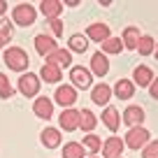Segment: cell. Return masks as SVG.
<instances>
[{
	"instance_id": "1",
	"label": "cell",
	"mask_w": 158,
	"mask_h": 158,
	"mask_svg": "<svg viewBox=\"0 0 158 158\" xmlns=\"http://www.w3.org/2000/svg\"><path fill=\"white\" fill-rule=\"evenodd\" d=\"M5 63H7L10 70L23 74L28 70V54L21 47H10V49H5Z\"/></svg>"
},
{
	"instance_id": "2",
	"label": "cell",
	"mask_w": 158,
	"mask_h": 158,
	"mask_svg": "<svg viewBox=\"0 0 158 158\" xmlns=\"http://www.w3.org/2000/svg\"><path fill=\"white\" fill-rule=\"evenodd\" d=\"M12 19H14L16 26L28 28V26H33L35 19H37V7L30 5V2H19V5L14 7V12H12Z\"/></svg>"
},
{
	"instance_id": "3",
	"label": "cell",
	"mask_w": 158,
	"mask_h": 158,
	"mask_svg": "<svg viewBox=\"0 0 158 158\" xmlns=\"http://www.w3.org/2000/svg\"><path fill=\"white\" fill-rule=\"evenodd\" d=\"M151 135H149V130L144 128V126H137V128H130L128 133H126V139H123V144L128 149H144L149 142H151Z\"/></svg>"
},
{
	"instance_id": "4",
	"label": "cell",
	"mask_w": 158,
	"mask_h": 158,
	"mask_svg": "<svg viewBox=\"0 0 158 158\" xmlns=\"http://www.w3.org/2000/svg\"><path fill=\"white\" fill-rule=\"evenodd\" d=\"M19 93L23 98H35L40 93V77L33 72H23L19 77Z\"/></svg>"
},
{
	"instance_id": "5",
	"label": "cell",
	"mask_w": 158,
	"mask_h": 158,
	"mask_svg": "<svg viewBox=\"0 0 158 158\" xmlns=\"http://www.w3.org/2000/svg\"><path fill=\"white\" fill-rule=\"evenodd\" d=\"M54 100L60 105V107H72L74 102H77V89L74 86H70V84H60L58 89H56V93H54Z\"/></svg>"
},
{
	"instance_id": "6",
	"label": "cell",
	"mask_w": 158,
	"mask_h": 158,
	"mask_svg": "<svg viewBox=\"0 0 158 158\" xmlns=\"http://www.w3.org/2000/svg\"><path fill=\"white\" fill-rule=\"evenodd\" d=\"M91 70H86V68H81V65H74V68H70V81H72V86L74 89H89L91 86Z\"/></svg>"
},
{
	"instance_id": "7",
	"label": "cell",
	"mask_w": 158,
	"mask_h": 158,
	"mask_svg": "<svg viewBox=\"0 0 158 158\" xmlns=\"http://www.w3.org/2000/svg\"><path fill=\"white\" fill-rule=\"evenodd\" d=\"M121 121L128 123L130 128H137V126L144 123V109L139 107V105H130V107H126V112L121 114Z\"/></svg>"
},
{
	"instance_id": "8",
	"label": "cell",
	"mask_w": 158,
	"mask_h": 158,
	"mask_svg": "<svg viewBox=\"0 0 158 158\" xmlns=\"http://www.w3.org/2000/svg\"><path fill=\"white\" fill-rule=\"evenodd\" d=\"M102 123H105V128L107 130H112V133H116L118 130V126L123 123V121H121V112H118L116 107H112V105H107V107L102 109Z\"/></svg>"
},
{
	"instance_id": "9",
	"label": "cell",
	"mask_w": 158,
	"mask_h": 158,
	"mask_svg": "<svg viewBox=\"0 0 158 158\" xmlns=\"http://www.w3.org/2000/svg\"><path fill=\"white\" fill-rule=\"evenodd\" d=\"M123 139L118 137V135H114V137H109L107 142H102V156L105 158H121V153H123Z\"/></svg>"
},
{
	"instance_id": "10",
	"label": "cell",
	"mask_w": 158,
	"mask_h": 158,
	"mask_svg": "<svg viewBox=\"0 0 158 158\" xmlns=\"http://www.w3.org/2000/svg\"><path fill=\"white\" fill-rule=\"evenodd\" d=\"M33 112H35V116L37 118H42V121H49L51 116H54V102H51L49 98H37L33 102Z\"/></svg>"
},
{
	"instance_id": "11",
	"label": "cell",
	"mask_w": 158,
	"mask_h": 158,
	"mask_svg": "<svg viewBox=\"0 0 158 158\" xmlns=\"http://www.w3.org/2000/svg\"><path fill=\"white\" fill-rule=\"evenodd\" d=\"M58 49V44H56V40L51 37V35H37L35 37V51H37L40 56H49V54H54V51Z\"/></svg>"
},
{
	"instance_id": "12",
	"label": "cell",
	"mask_w": 158,
	"mask_h": 158,
	"mask_svg": "<svg viewBox=\"0 0 158 158\" xmlns=\"http://www.w3.org/2000/svg\"><path fill=\"white\" fill-rule=\"evenodd\" d=\"M60 130H65V133H72V130L79 128V112L77 109H65V112H60Z\"/></svg>"
},
{
	"instance_id": "13",
	"label": "cell",
	"mask_w": 158,
	"mask_h": 158,
	"mask_svg": "<svg viewBox=\"0 0 158 158\" xmlns=\"http://www.w3.org/2000/svg\"><path fill=\"white\" fill-rule=\"evenodd\" d=\"M86 37L93 40V42H98V44H102L107 37H112V33H109L107 23H91L89 28H86Z\"/></svg>"
},
{
	"instance_id": "14",
	"label": "cell",
	"mask_w": 158,
	"mask_h": 158,
	"mask_svg": "<svg viewBox=\"0 0 158 158\" xmlns=\"http://www.w3.org/2000/svg\"><path fill=\"white\" fill-rule=\"evenodd\" d=\"M107 72H109L107 56H105L102 51H95V54L91 56V74H95V77H105Z\"/></svg>"
},
{
	"instance_id": "15",
	"label": "cell",
	"mask_w": 158,
	"mask_h": 158,
	"mask_svg": "<svg viewBox=\"0 0 158 158\" xmlns=\"http://www.w3.org/2000/svg\"><path fill=\"white\" fill-rule=\"evenodd\" d=\"M40 12L47 16V19H60V12H63V2L60 0H42L40 2Z\"/></svg>"
},
{
	"instance_id": "16",
	"label": "cell",
	"mask_w": 158,
	"mask_h": 158,
	"mask_svg": "<svg viewBox=\"0 0 158 158\" xmlns=\"http://www.w3.org/2000/svg\"><path fill=\"white\" fill-rule=\"evenodd\" d=\"M47 63L58 65L60 70H63V68H70V65H72V54H70V49H60V47H58L54 54L47 56Z\"/></svg>"
},
{
	"instance_id": "17",
	"label": "cell",
	"mask_w": 158,
	"mask_h": 158,
	"mask_svg": "<svg viewBox=\"0 0 158 158\" xmlns=\"http://www.w3.org/2000/svg\"><path fill=\"white\" fill-rule=\"evenodd\" d=\"M109 98H112V86H107V84H98V86H93V91H91V102L107 107Z\"/></svg>"
},
{
	"instance_id": "18",
	"label": "cell",
	"mask_w": 158,
	"mask_h": 158,
	"mask_svg": "<svg viewBox=\"0 0 158 158\" xmlns=\"http://www.w3.org/2000/svg\"><path fill=\"white\" fill-rule=\"evenodd\" d=\"M40 77H42V81H47V84H56V81L63 79V72H60L58 65L44 63V65H42V70H40Z\"/></svg>"
},
{
	"instance_id": "19",
	"label": "cell",
	"mask_w": 158,
	"mask_h": 158,
	"mask_svg": "<svg viewBox=\"0 0 158 158\" xmlns=\"http://www.w3.org/2000/svg\"><path fill=\"white\" fill-rule=\"evenodd\" d=\"M112 93H116L118 100H130L133 93H135V84L130 81V79H118L116 84H114Z\"/></svg>"
},
{
	"instance_id": "20",
	"label": "cell",
	"mask_w": 158,
	"mask_h": 158,
	"mask_svg": "<svg viewBox=\"0 0 158 158\" xmlns=\"http://www.w3.org/2000/svg\"><path fill=\"white\" fill-rule=\"evenodd\" d=\"M40 137H42V144H44L47 149L60 147V139H63V137H60V130H58V128H44Z\"/></svg>"
},
{
	"instance_id": "21",
	"label": "cell",
	"mask_w": 158,
	"mask_h": 158,
	"mask_svg": "<svg viewBox=\"0 0 158 158\" xmlns=\"http://www.w3.org/2000/svg\"><path fill=\"white\" fill-rule=\"evenodd\" d=\"M133 77H135V84H137V86H151V81H153V70L149 68V65H137Z\"/></svg>"
},
{
	"instance_id": "22",
	"label": "cell",
	"mask_w": 158,
	"mask_h": 158,
	"mask_svg": "<svg viewBox=\"0 0 158 158\" xmlns=\"http://www.w3.org/2000/svg\"><path fill=\"white\" fill-rule=\"evenodd\" d=\"M139 30L137 26H128V28L123 30V35H121V40H123V49H137V42H139Z\"/></svg>"
},
{
	"instance_id": "23",
	"label": "cell",
	"mask_w": 158,
	"mask_h": 158,
	"mask_svg": "<svg viewBox=\"0 0 158 158\" xmlns=\"http://www.w3.org/2000/svg\"><path fill=\"white\" fill-rule=\"evenodd\" d=\"M95 123H98V118H95V114L91 109H79V128L86 130V135L95 128Z\"/></svg>"
},
{
	"instance_id": "24",
	"label": "cell",
	"mask_w": 158,
	"mask_h": 158,
	"mask_svg": "<svg viewBox=\"0 0 158 158\" xmlns=\"http://www.w3.org/2000/svg\"><path fill=\"white\" fill-rule=\"evenodd\" d=\"M81 147H84L86 151H91V156H98V151H102V139H100L98 135L89 133L84 139H81Z\"/></svg>"
},
{
	"instance_id": "25",
	"label": "cell",
	"mask_w": 158,
	"mask_h": 158,
	"mask_svg": "<svg viewBox=\"0 0 158 158\" xmlns=\"http://www.w3.org/2000/svg\"><path fill=\"white\" fill-rule=\"evenodd\" d=\"M60 153H63V158H84L86 149L79 142H68V144H63V151Z\"/></svg>"
},
{
	"instance_id": "26",
	"label": "cell",
	"mask_w": 158,
	"mask_h": 158,
	"mask_svg": "<svg viewBox=\"0 0 158 158\" xmlns=\"http://www.w3.org/2000/svg\"><path fill=\"white\" fill-rule=\"evenodd\" d=\"M70 51H77V54H84L86 49H89V37L81 33H74L72 37H70Z\"/></svg>"
},
{
	"instance_id": "27",
	"label": "cell",
	"mask_w": 158,
	"mask_h": 158,
	"mask_svg": "<svg viewBox=\"0 0 158 158\" xmlns=\"http://www.w3.org/2000/svg\"><path fill=\"white\" fill-rule=\"evenodd\" d=\"M100 47H102V54H121V51H123V40L112 35V37H107Z\"/></svg>"
},
{
	"instance_id": "28",
	"label": "cell",
	"mask_w": 158,
	"mask_h": 158,
	"mask_svg": "<svg viewBox=\"0 0 158 158\" xmlns=\"http://www.w3.org/2000/svg\"><path fill=\"white\" fill-rule=\"evenodd\" d=\"M153 49H156V42H153V37H151V35H142V37H139V42H137L139 56H151Z\"/></svg>"
},
{
	"instance_id": "29",
	"label": "cell",
	"mask_w": 158,
	"mask_h": 158,
	"mask_svg": "<svg viewBox=\"0 0 158 158\" xmlns=\"http://www.w3.org/2000/svg\"><path fill=\"white\" fill-rule=\"evenodd\" d=\"M12 95H14V89H12L10 79H7L5 74L0 72V98H2V100H10Z\"/></svg>"
},
{
	"instance_id": "30",
	"label": "cell",
	"mask_w": 158,
	"mask_h": 158,
	"mask_svg": "<svg viewBox=\"0 0 158 158\" xmlns=\"http://www.w3.org/2000/svg\"><path fill=\"white\" fill-rule=\"evenodd\" d=\"M142 158H158V139L149 142L147 147L142 149Z\"/></svg>"
},
{
	"instance_id": "31",
	"label": "cell",
	"mask_w": 158,
	"mask_h": 158,
	"mask_svg": "<svg viewBox=\"0 0 158 158\" xmlns=\"http://www.w3.org/2000/svg\"><path fill=\"white\" fill-rule=\"evenodd\" d=\"M0 37L5 40V42L12 40V23L7 19H0Z\"/></svg>"
},
{
	"instance_id": "32",
	"label": "cell",
	"mask_w": 158,
	"mask_h": 158,
	"mask_svg": "<svg viewBox=\"0 0 158 158\" xmlns=\"http://www.w3.org/2000/svg\"><path fill=\"white\" fill-rule=\"evenodd\" d=\"M49 30H51V35L60 37V35H63V21L60 19H51L49 21Z\"/></svg>"
},
{
	"instance_id": "33",
	"label": "cell",
	"mask_w": 158,
	"mask_h": 158,
	"mask_svg": "<svg viewBox=\"0 0 158 158\" xmlns=\"http://www.w3.org/2000/svg\"><path fill=\"white\" fill-rule=\"evenodd\" d=\"M149 93H151V98H153V100H158V77H153L151 86H149Z\"/></svg>"
},
{
	"instance_id": "34",
	"label": "cell",
	"mask_w": 158,
	"mask_h": 158,
	"mask_svg": "<svg viewBox=\"0 0 158 158\" xmlns=\"http://www.w3.org/2000/svg\"><path fill=\"white\" fill-rule=\"evenodd\" d=\"M5 10H7V2H5V0H0V16H5Z\"/></svg>"
},
{
	"instance_id": "35",
	"label": "cell",
	"mask_w": 158,
	"mask_h": 158,
	"mask_svg": "<svg viewBox=\"0 0 158 158\" xmlns=\"http://www.w3.org/2000/svg\"><path fill=\"white\" fill-rule=\"evenodd\" d=\"M153 56L158 58V42H156V49H153Z\"/></svg>"
},
{
	"instance_id": "36",
	"label": "cell",
	"mask_w": 158,
	"mask_h": 158,
	"mask_svg": "<svg viewBox=\"0 0 158 158\" xmlns=\"http://www.w3.org/2000/svg\"><path fill=\"white\" fill-rule=\"evenodd\" d=\"M2 47H5V40H2V37H0V49H2Z\"/></svg>"
},
{
	"instance_id": "37",
	"label": "cell",
	"mask_w": 158,
	"mask_h": 158,
	"mask_svg": "<svg viewBox=\"0 0 158 158\" xmlns=\"http://www.w3.org/2000/svg\"><path fill=\"white\" fill-rule=\"evenodd\" d=\"M89 158H100V156H89Z\"/></svg>"
}]
</instances>
